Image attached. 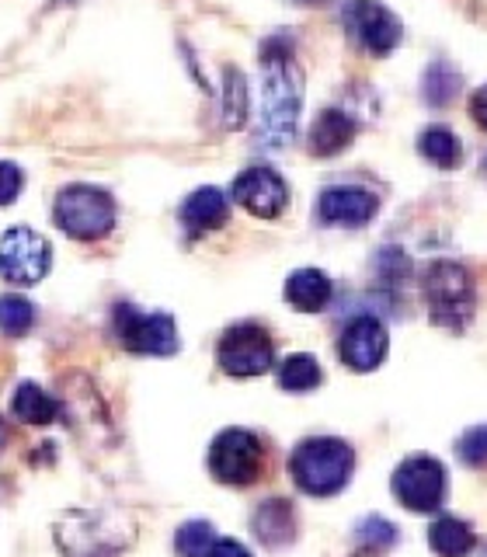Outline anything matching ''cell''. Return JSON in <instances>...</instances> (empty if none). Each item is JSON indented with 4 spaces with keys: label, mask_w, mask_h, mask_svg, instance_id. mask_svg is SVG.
I'll return each mask as SVG.
<instances>
[{
    "label": "cell",
    "mask_w": 487,
    "mask_h": 557,
    "mask_svg": "<svg viewBox=\"0 0 487 557\" xmlns=\"http://www.w3.org/2000/svg\"><path fill=\"white\" fill-rule=\"evenodd\" d=\"M300 74L283 42H269L261 52V122L258 144L261 150H286L292 144L296 119H300Z\"/></svg>",
    "instance_id": "6da1fadb"
},
{
    "label": "cell",
    "mask_w": 487,
    "mask_h": 557,
    "mask_svg": "<svg viewBox=\"0 0 487 557\" xmlns=\"http://www.w3.org/2000/svg\"><path fill=\"white\" fill-rule=\"evenodd\" d=\"M352 470H355V449L345 440H335V435L307 440L296 446L289 457V474L296 487L317 498L338 495L341 487L352 481Z\"/></svg>",
    "instance_id": "7a4b0ae2"
},
{
    "label": "cell",
    "mask_w": 487,
    "mask_h": 557,
    "mask_svg": "<svg viewBox=\"0 0 487 557\" xmlns=\"http://www.w3.org/2000/svg\"><path fill=\"white\" fill-rule=\"evenodd\" d=\"M425 304L432 321L446 331H463L474 321L477 310V286L460 261H432L425 272Z\"/></svg>",
    "instance_id": "3957f363"
},
{
    "label": "cell",
    "mask_w": 487,
    "mask_h": 557,
    "mask_svg": "<svg viewBox=\"0 0 487 557\" xmlns=\"http://www.w3.org/2000/svg\"><path fill=\"white\" fill-rule=\"evenodd\" d=\"M52 220L74 240H101L115 226V202L104 188L66 185L57 196V206H52Z\"/></svg>",
    "instance_id": "277c9868"
},
{
    "label": "cell",
    "mask_w": 487,
    "mask_h": 557,
    "mask_svg": "<svg viewBox=\"0 0 487 557\" xmlns=\"http://www.w3.org/2000/svg\"><path fill=\"white\" fill-rule=\"evenodd\" d=\"M209 474L220 484L251 487L265 474V446L248 429H223L209 446Z\"/></svg>",
    "instance_id": "5b68a950"
},
{
    "label": "cell",
    "mask_w": 487,
    "mask_h": 557,
    "mask_svg": "<svg viewBox=\"0 0 487 557\" xmlns=\"http://www.w3.org/2000/svg\"><path fill=\"white\" fill-rule=\"evenodd\" d=\"M115 335L133 356H174L178 352V327L171 313H147L129 304L115 307Z\"/></svg>",
    "instance_id": "8992f818"
},
{
    "label": "cell",
    "mask_w": 487,
    "mask_h": 557,
    "mask_svg": "<svg viewBox=\"0 0 487 557\" xmlns=\"http://www.w3.org/2000/svg\"><path fill=\"white\" fill-rule=\"evenodd\" d=\"M216 359L226 376H261L275 362V342L261 324H234L230 331H223Z\"/></svg>",
    "instance_id": "52a82bcc"
},
{
    "label": "cell",
    "mask_w": 487,
    "mask_h": 557,
    "mask_svg": "<svg viewBox=\"0 0 487 557\" xmlns=\"http://www.w3.org/2000/svg\"><path fill=\"white\" fill-rule=\"evenodd\" d=\"M394 498L411 512H435L446 498V467L435 457H408L394 470Z\"/></svg>",
    "instance_id": "ba28073f"
},
{
    "label": "cell",
    "mask_w": 487,
    "mask_h": 557,
    "mask_svg": "<svg viewBox=\"0 0 487 557\" xmlns=\"http://www.w3.org/2000/svg\"><path fill=\"white\" fill-rule=\"evenodd\" d=\"M341 25L365 52H373V57H390L400 46V35H404L400 17L383 4H376V0H352V4H345Z\"/></svg>",
    "instance_id": "9c48e42d"
},
{
    "label": "cell",
    "mask_w": 487,
    "mask_h": 557,
    "mask_svg": "<svg viewBox=\"0 0 487 557\" xmlns=\"http://www.w3.org/2000/svg\"><path fill=\"white\" fill-rule=\"evenodd\" d=\"M49 240L42 234L28 231V226H11L0 237V278L14 286H32L49 272Z\"/></svg>",
    "instance_id": "30bf717a"
},
{
    "label": "cell",
    "mask_w": 487,
    "mask_h": 557,
    "mask_svg": "<svg viewBox=\"0 0 487 557\" xmlns=\"http://www.w3.org/2000/svg\"><path fill=\"white\" fill-rule=\"evenodd\" d=\"M387 348H390L387 327L376 318H355L338 338V356L348 370H355V373H373L376 366L387 359Z\"/></svg>",
    "instance_id": "8fae6325"
},
{
    "label": "cell",
    "mask_w": 487,
    "mask_h": 557,
    "mask_svg": "<svg viewBox=\"0 0 487 557\" xmlns=\"http://www.w3.org/2000/svg\"><path fill=\"white\" fill-rule=\"evenodd\" d=\"M234 202H240L251 216L275 220L289 202V188L272 168H248L234 182Z\"/></svg>",
    "instance_id": "7c38bea8"
},
{
    "label": "cell",
    "mask_w": 487,
    "mask_h": 557,
    "mask_svg": "<svg viewBox=\"0 0 487 557\" xmlns=\"http://www.w3.org/2000/svg\"><path fill=\"white\" fill-rule=\"evenodd\" d=\"M376 196L359 185H335L321 191L317 216L330 226H365L376 216Z\"/></svg>",
    "instance_id": "4fadbf2b"
},
{
    "label": "cell",
    "mask_w": 487,
    "mask_h": 557,
    "mask_svg": "<svg viewBox=\"0 0 487 557\" xmlns=\"http://www.w3.org/2000/svg\"><path fill=\"white\" fill-rule=\"evenodd\" d=\"M226 216H230V202H226V196L213 185L191 191V196L182 202V223L191 237L220 231V226L226 223Z\"/></svg>",
    "instance_id": "5bb4252c"
},
{
    "label": "cell",
    "mask_w": 487,
    "mask_h": 557,
    "mask_svg": "<svg viewBox=\"0 0 487 557\" xmlns=\"http://www.w3.org/2000/svg\"><path fill=\"white\" fill-rule=\"evenodd\" d=\"M355 133H359V126L352 115H345L341 109H327L317 115V122H313V129H310V153L335 157L352 147Z\"/></svg>",
    "instance_id": "9a60e30c"
},
{
    "label": "cell",
    "mask_w": 487,
    "mask_h": 557,
    "mask_svg": "<svg viewBox=\"0 0 487 557\" xmlns=\"http://www.w3.org/2000/svg\"><path fill=\"white\" fill-rule=\"evenodd\" d=\"M330 293H335V286H330V278L321 269H296L286 278V300L300 313L324 310L330 304Z\"/></svg>",
    "instance_id": "2e32d148"
},
{
    "label": "cell",
    "mask_w": 487,
    "mask_h": 557,
    "mask_svg": "<svg viewBox=\"0 0 487 557\" xmlns=\"http://www.w3.org/2000/svg\"><path fill=\"white\" fill-rule=\"evenodd\" d=\"M254 536L265 547H286L296 540V512L286 498H269L254 512Z\"/></svg>",
    "instance_id": "e0dca14e"
},
{
    "label": "cell",
    "mask_w": 487,
    "mask_h": 557,
    "mask_svg": "<svg viewBox=\"0 0 487 557\" xmlns=\"http://www.w3.org/2000/svg\"><path fill=\"white\" fill-rule=\"evenodd\" d=\"M428 544L439 557H466L477 547V533L460 516H439L428 527Z\"/></svg>",
    "instance_id": "ac0fdd59"
},
{
    "label": "cell",
    "mask_w": 487,
    "mask_h": 557,
    "mask_svg": "<svg viewBox=\"0 0 487 557\" xmlns=\"http://www.w3.org/2000/svg\"><path fill=\"white\" fill-rule=\"evenodd\" d=\"M11 411L17 422H25V425H49V422H57L60 405L39 387V383L25 380L11 397Z\"/></svg>",
    "instance_id": "d6986e66"
},
{
    "label": "cell",
    "mask_w": 487,
    "mask_h": 557,
    "mask_svg": "<svg viewBox=\"0 0 487 557\" xmlns=\"http://www.w3.org/2000/svg\"><path fill=\"white\" fill-rule=\"evenodd\" d=\"M417 150H422V157H425L428 164L442 168V171L460 168V161H463L460 139H457V133H449L446 126H428L422 136H417Z\"/></svg>",
    "instance_id": "ffe728a7"
},
{
    "label": "cell",
    "mask_w": 487,
    "mask_h": 557,
    "mask_svg": "<svg viewBox=\"0 0 487 557\" xmlns=\"http://www.w3.org/2000/svg\"><path fill=\"white\" fill-rule=\"evenodd\" d=\"M321 366L313 356H289L283 366H278V387L289 394H307L313 387H321Z\"/></svg>",
    "instance_id": "44dd1931"
},
{
    "label": "cell",
    "mask_w": 487,
    "mask_h": 557,
    "mask_svg": "<svg viewBox=\"0 0 487 557\" xmlns=\"http://www.w3.org/2000/svg\"><path fill=\"white\" fill-rule=\"evenodd\" d=\"M422 91H425V101L435 104V109H439V104H449L452 95L460 91V74L449 63H432L422 77Z\"/></svg>",
    "instance_id": "7402d4cb"
},
{
    "label": "cell",
    "mask_w": 487,
    "mask_h": 557,
    "mask_svg": "<svg viewBox=\"0 0 487 557\" xmlns=\"http://www.w3.org/2000/svg\"><path fill=\"white\" fill-rule=\"evenodd\" d=\"M32 324H35V307L25 296H14V293L0 296V331H4V335L22 338L32 331Z\"/></svg>",
    "instance_id": "603a6c76"
},
{
    "label": "cell",
    "mask_w": 487,
    "mask_h": 557,
    "mask_svg": "<svg viewBox=\"0 0 487 557\" xmlns=\"http://www.w3.org/2000/svg\"><path fill=\"white\" fill-rule=\"evenodd\" d=\"M213 544H216V533L205 519H191L178 533H174V550H178L182 557H209Z\"/></svg>",
    "instance_id": "cb8c5ba5"
},
{
    "label": "cell",
    "mask_w": 487,
    "mask_h": 557,
    "mask_svg": "<svg viewBox=\"0 0 487 557\" xmlns=\"http://www.w3.org/2000/svg\"><path fill=\"white\" fill-rule=\"evenodd\" d=\"M355 536H359V544L362 547H370V550H387V547H394L397 544V527L390 519H383V516H365L362 522H359V530H355Z\"/></svg>",
    "instance_id": "d4e9b609"
},
{
    "label": "cell",
    "mask_w": 487,
    "mask_h": 557,
    "mask_svg": "<svg viewBox=\"0 0 487 557\" xmlns=\"http://www.w3.org/2000/svg\"><path fill=\"white\" fill-rule=\"evenodd\" d=\"M457 457L466 467H487V425H474L460 435L457 443Z\"/></svg>",
    "instance_id": "484cf974"
},
{
    "label": "cell",
    "mask_w": 487,
    "mask_h": 557,
    "mask_svg": "<svg viewBox=\"0 0 487 557\" xmlns=\"http://www.w3.org/2000/svg\"><path fill=\"white\" fill-rule=\"evenodd\" d=\"M244 112H248V95H244V77L237 70L226 74V126L237 129L244 122Z\"/></svg>",
    "instance_id": "4316f807"
},
{
    "label": "cell",
    "mask_w": 487,
    "mask_h": 557,
    "mask_svg": "<svg viewBox=\"0 0 487 557\" xmlns=\"http://www.w3.org/2000/svg\"><path fill=\"white\" fill-rule=\"evenodd\" d=\"M22 171H17V164L11 161H0V206H11L17 196H22Z\"/></svg>",
    "instance_id": "83f0119b"
},
{
    "label": "cell",
    "mask_w": 487,
    "mask_h": 557,
    "mask_svg": "<svg viewBox=\"0 0 487 557\" xmlns=\"http://www.w3.org/2000/svg\"><path fill=\"white\" fill-rule=\"evenodd\" d=\"M470 115H474V122L487 133V84L480 87V91H474V98H470Z\"/></svg>",
    "instance_id": "f1b7e54d"
},
{
    "label": "cell",
    "mask_w": 487,
    "mask_h": 557,
    "mask_svg": "<svg viewBox=\"0 0 487 557\" xmlns=\"http://www.w3.org/2000/svg\"><path fill=\"white\" fill-rule=\"evenodd\" d=\"M209 557H251V550L244 544H237V540H216Z\"/></svg>",
    "instance_id": "f546056e"
},
{
    "label": "cell",
    "mask_w": 487,
    "mask_h": 557,
    "mask_svg": "<svg viewBox=\"0 0 487 557\" xmlns=\"http://www.w3.org/2000/svg\"><path fill=\"white\" fill-rule=\"evenodd\" d=\"M4 440H8V429H4V425H0V446H4Z\"/></svg>",
    "instance_id": "4dcf8cb0"
},
{
    "label": "cell",
    "mask_w": 487,
    "mask_h": 557,
    "mask_svg": "<svg viewBox=\"0 0 487 557\" xmlns=\"http://www.w3.org/2000/svg\"><path fill=\"white\" fill-rule=\"evenodd\" d=\"M480 557H487V544H484V550H480Z\"/></svg>",
    "instance_id": "1f68e13d"
},
{
    "label": "cell",
    "mask_w": 487,
    "mask_h": 557,
    "mask_svg": "<svg viewBox=\"0 0 487 557\" xmlns=\"http://www.w3.org/2000/svg\"><path fill=\"white\" fill-rule=\"evenodd\" d=\"M484 174H487V161H484Z\"/></svg>",
    "instance_id": "d6a6232c"
},
{
    "label": "cell",
    "mask_w": 487,
    "mask_h": 557,
    "mask_svg": "<svg viewBox=\"0 0 487 557\" xmlns=\"http://www.w3.org/2000/svg\"><path fill=\"white\" fill-rule=\"evenodd\" d=\"M57 4H66V0H57Z\"/></svg>",
    "instance_id": "836d02e7"
}]
</instances>
